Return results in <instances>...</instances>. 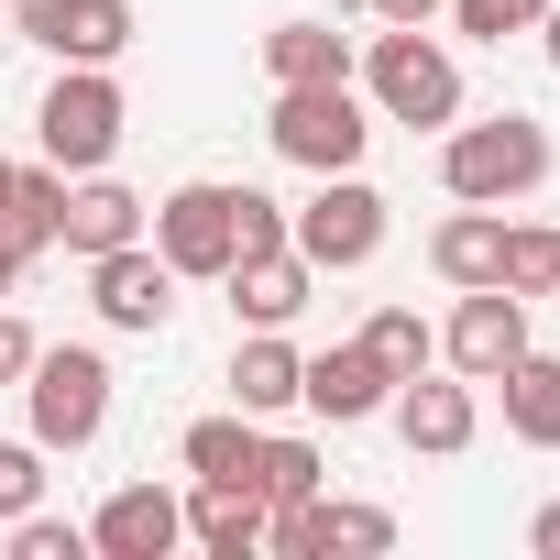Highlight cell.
<instances>
[{"label":"cell","instance_id":"cell-1","mask_svg":"<svg viewBox=\"0 0 560 560\" xmlns=\"http://www.w3.org/2000/svg\"><path fill=\"white\" fill-rule=\"evenodd\" d=\"M352 67H363L374 121H407V132H451L462 121V67H451V45L429 23H385Z\"/></svg>","mask_w":560,"mask_h":560},{"label":"cell","instance_id":"cell-2","mask_svg":"<svg viewBox=\"0 0 560 560\" xmlns=\"http://www.w3.org/2000/svg\"><path fill=\"white\" fill-rule=\"evenodd\" d=\"M440 187L462 209H516L527 187H549V121L494 110V121H451L440 132Z\"/></svg>","mask_w":560,"mask_h":560},{"label":"cell","instance_id":"cell-3","mask_svg":"<svg viewBox=\"0 0 560 560\" xmlns=\"http://www.w3.org/2000/svg\"><path fill=\"white\" fill-rule=\"evenodd\" d=\"M242 198H253V187H231V176H187V187H165V198L143 209V242L176 264V287H187V275L220 287V275L242 264Z\"/></svg>","mask_w":560,"mask_h":560},{"label":"cell","instance_id":"cell-4","mask_svg":"<svg viewBox=\"0 0 560 560\" xmlns=\"http://www.w3.org/2000/svg\"><path fill=\"white\" fill-rule=\"evenodd\" d=\"M264 143L287 154V165H308V176H352V165H363V143H374V100H363L352 78L275 89V110H264Z\"/></svg>","mask_w":560,"mask_h":560},{"label":"cell","instance_id":"cell-5","mask_svg":"<svg viewBox=\"0 0 560 560\" xmlns=\"http://www.w3.org/2000/svg\"><path fill=\"white\" fill-rule=\"evenodd\" d=\"M23 418H34V451H89V440L110 429V363H100L89 341L34 352V374H23Z\"/></svg>","mask_w":560,"mask_h":560},{"label":"cell","instance_id":"cell-6","mask_svg":"<svg viewBox=\"0 0 560 560\" xmlns=\"http://www.w3.org/2000/svg\"><path fill=\"white\" fill-rule=\"evenodd\" d=\"M34 143H45V165L100 176V165L121 154V78H110V67H56V89H45V110H34Z\"/></svg>","mask_w":560,"mask_h":560},{"label":"cell","instance_id":"cell-7","mask_svg":"<svg viewBox=\"0 0 560 560\" xmlns=\"http://www.w3.org/2000/svg\"><path fill=\"white\" fill-rule=\"evenodd\" d=\"M287 242H298L319 275H352V264H374V253H385V198L363 187V165H352V176H319V198L287 220Z\"/></svg>","mask_w":560,"mask_h":560},{"label":"cell","instance_id":"cell-8","mask_svg":"<svg viewBox=\"0 0 560 560\" xmlns=\"http://www.w3.org/2000/svg\"><path fill=\"white\" fill-rule=\"evenodd\" d=\"M89 298H100L110 330L154 341V330L176 319V264H165L154 242H110V253H89Z\"/></svg>","mask_w":560,"mask_h":560},{"label":"cell","instance_id":"cell-9","mask_svg":"<svg viewBox=\"0 0 560 560\" xmlns=\"http://www.w3.org/2000/svg\"><path fill=\"white\" fill-rule=\"evenodd\" d=\"M23 23V45H45L56 67H110L132 45V0H0Z\"/></svg>","mask_w":560,"mask_h":560},{"label":"cell","instance_id":"cell-10","mask_svg":"<svg viewBox=\"0 0 560 560\" xmlns=\"http://www.w3.org/2000/svg\"><path fill=\"white\" fill-rule=\"evenodd\" d=\"M440 352H451V374H462V385H494V374L527 352V298H505V287H462V308H451Z\"/></svg>","mask_w":560,"mask_h":560},{"label":"cell","instance_id":"cell-11","mask_svg":"<svg viewBox=\"0 0 560 560\" xmlns=\"http://www.w3.org/2000/svg\"><path fill=\"white\" fill-rule=\"evenodd\" d=\"M385 418H396V440L429 451V462H451V451L483 440V396H472V385H440V374H407V385L385 396Z\"/></svg>","mask_w":560,"mask_h":560},{"label":"cell","instance_id":"cell-12","mask_svg":"<svg viewBox=\"0 0 560 560\" xmlns=\"http://www.w3.org/2000/svg\"><path fill=\"white\" fill-rule=\"evenodd\" d=\"M89 549H100V560H165V549H187V494L121 483V494L89 516Z\"/></svg>","mask_w":560,"mask_h":560},{"label":"cell","instance_id":"cell-13","mask_svg":"<svg viewBox=\"0 0 560 560\" xmlns=\"http://www.w3.org/2000/svg\"><path fill=\"white\" fill-rule=\"evenodd\" d=\"M385 396H396V374H385L363 341H341V352L298 363V407H308V418H330V429H363V418H385Z\"/></svg>","mask_w":560,"mask_h":560},{"label":"cell","instance_id":"cell-14","mask_svg":"<svg viewBox=\"0 0 560 560\" xmlns=\"http://www.w3.org/2000/svg\"><path fill=\"white\" fill-rule=\"evenodd\" d=\"M264 494H253V472H187V538L209 549V560H253L264 549Z\"/></svg>","mask_w":560,"mask_h":560},{"label":"cell","instance_id":"cell-15","mask_svg":"<svg viewBox=\"0 0 560 560\" xmlns=\"http://www.w3.org/2000/svg\"><path fill=\"white\" fill-rule=\"evenodd\" d=\"M220 287H231L242 330H287V319L308 308V287H319V264H308L298 242H275V253H242V264L220 275Z\"/></svg>","mask_w":560,"mask_h":560},{"label":"cell","instance_id":"cell-16","mask_svg":"<svg viewBox=\"0 0 560 560\" xmlns=\"http://www.w3.org/2000/svg\"><path fill=\"white\" fill-rule=\"evenodd\" d=\"M56 242L67 253H110V242H143V198L100 165V176H78L67 187V209H56Z\"/></svg>","mask_w":560,"mask_h":560},{"label":"cell","instance_id":"cell-17","mask_svg":"<svg viewBox=\"0 0 560 560\" xmlns=\"http://www.w3.org/2000/svg\"><path fill=\"white\" fill-rule=\"evenodd\" d=\"M494 396H505V440H527V451H560V352H516L505 374H494Z\"/></svg>","mask_w":560,"mask_h":560},{"label":"cell","instance_id":"cell-18","mask_svg":"<svg viewBox=\"0 0 560 560\" xmlns=\"http://www.w3.org/2000/svg\"><path fill=\"white\" fill-rule=\"evenodd\" d=\"M429 264L440 287H505V209H451L429 231Z\"/></svg>","mask_w":560,"mask_h":560},{"label":"cell","instance_id":"cell-19","mask_svg":"<svg viewBox=\"0 0 560 560\" xmlns=\"http://www.w3.org/2000/svg\"><path fill=\"white\" fill-rule=\"evenodd\" d=\"M298 363H308V352H298L287 330H253V341L231 352V407H242V418H287V407H298Z\"/></svg>","mask_w":560,"mask_h":560},{"label":"cell","instance_id":"cell-20","mask_svg":"<svg viewBox=\"0 0 560 560\" xmlns=\"http://www.w3.org/2000/svg\"><path fill=\"white\" fill-rule=\"evenodd\" d=\"M264 78H275V89L352 78V34H330V23H275V34H264Z\"/></svg>","mask_w":560,"mask_h":560},{"label":"cell","instance_id":"cell-21","mask_svg":"<svg viewBox=\"0 0 560 560\" xmlns=\"http://www.w3.org/2000/svg\"><path fill=\"white\" fill-rule=\"evenodd\" d=\"M253 494H264V505H308V494H330V472H319V440H298V429L253 440Z\"/></svg>","mask_w":560,"mask_h":560},{"label":"cell","instance_id":"cell-22","mask_svg":"<svg viewBox=\"0 0 560 560\" xmlns=\"http://www.w3.org/2000/svg\"><path fill=\"white\" fill-rule=\"evenodd\" d=\"M56 209H67V165H12V198H0V231L23 242V264L56 242Z\"/></svg>","mask_w":560,"mask_h":560},{"label":"cell","instance_id":"cell-23","mask_svg":"<svg viewBox=\"0 0 560 560\" xmlns=\"http://www.w3.org/2000/svg\"><path fill=\"white\" fill-rule=\"evenodd\" d=\"M363 352L407 385V374H429V363H440V330H429L418 308H374V319H363Z\"/></svg>","mask_w":560,"mask_h":560},{"label":"cell","instance_id":"cell-24","mask_svg":"<svg viewBox=\"0 0 560 560\" xmlns=\"http://www.w3.org/2000/svg\"><path fill=\"white\" fill-rule=\"evenodd\" d=\"M505 298H560V231L549 220H505Z\"/></svg>","mask_w":560,"mask_h":560},{"label":"cell","instance_id":"cell-25","mask_svg":"<svg viewBox=\"0 0 560 560\" xmlns=\"http://www.w3.org/2000/svg\"><path fill=\"white\" fill-rule=\"evenodd\" d=\"M253 440H264V418L231 407V418H198V429L176 440V462H187V472H253Z\"/></svg>","mask_w":560,"mask_h":560},{"label":"cell","instance_id":"cell-26","mask_svg":"<svg viewBox=\"0 0 560 560\" xmlns=\"http://www.w3.org/2000/svg\"><path fill=\"white\" fill-rule=\"evenodd\" d=\"M538 12H549V0H451V34H472V45H516V34H538Z\"/></svg>","mask_w":560,"mask_h":560},{"label":"cell","instance_id":"cell-27","mask_svg":"<svg viewBox=\"0 0 560 560\" xmlns=\"http://www.w3.org/2000/svg\"><path fill=\"white\" fill-rule=\"evenodd\" d=\"M330 549H396V516H385V505H330V494H319V560H330Z\"/></svg>","mask_w":560,"mask_h":560},{"label":"cell","instance_id":"cell-28","mask_svg":"<svg viewBox=\"0 0 560 560\" xmlns=\"http://www.w3.org/2000/svg\"><path fill=\"white\" fill-rule=\"evenodd\" d=\"M12 560H89V527H67V516L23 505V516H12Z\"/></svg>","mask_w":560,"mask_h":560},{"label":"cell","instance_id":"cell-29","mask_svg":"<svg viewBox=\"0 0 560 560\" xmlns=\"http://www.w3.org/2000/svg\"><path fill=\"white\" fill-rule=\"evenodd\" d=\"M23 505H45V451L34 440H0V527H12Z\"/></svg>","mask_w":560,"mask_h":560},{"label":"cell","instance_id":"cell-30","mask_svg":"<svg viewBox=\"0 0 560 560\" xmlns=\"http://www.w3.org/2000/svg\"><path fill=\"white\" fill-rule=\"evenodd\" d=\"M275 242H287V209L253 187V198H242V253H275Z\"/></svg>","mask_w":560,"mask_h":560},{"label":"cell","instance_id":"cell-31","mask_svg":"<svg viewBox=\"0 0 560 560\" xmlns=\"http://www.w3.org/2000/svg\"><path fill=\"white\" fill-rule=\"evenodd\" d=\"M34 352H45V341H34L12 308H0V385H23V374H34Z\"/></svg>","mask_w":560,"mask_h":560},{"label":"cell","instance_id":"cell-32","mask_svg":"<svg viewBox=\"0 0 560 560\" xmlns=\"http://www.w3.org/2000/svg\"><path fill=\"white\" fill-rule=\"evenodd\" d=\"M451 0H374V23H440Z\"/></svg>","mask_w":560,"mask_h":560},{"label":"cell","instance_id":"cell-33","mask_svg":"<svg viewBox=\"0 0 560 560\" xmlns=\"http://www.w3.org/2000/svg\"><path fill=\"white\" fill-rule=\"evenodd\" d=\"M527 549H538V560H560V505H538V516H527Z\"/></svg>","mask_w":560,"mask_h":560},{"label":"cell","instance_id":"cell-34","mask_svg":"<svg viewBox=\"0 0 560 560\" xmlns=\"http://www.w3.org/2000/svg\"><path fill=\"white\" fill-rule=\"evenodd\" d=\"M12 287H23V242L0 231V298H12Z\"/></svg>","mask_w":560,"mask_h":560},{"label":"cell","instance_id":"cell-35","mask_svg":"<svg viewBox=\"0 0 560 560\" xmlns=\"http://www.w3.org/2000/svg\"><path fill=\"white\" fill-rule=\"evenodd\" d=\"M538 56L560 67V0H549V12H538Z\"/></svg>","mask_w":560,"mask_h":560},{"label":"cell","instance_id":"cell-36","mask_svg":"<svg viewBox=\"0 0 560 560\" xmlns=\"http://www.w3.org/2000/svg\"><path fill=\"white\" fill-rule=\"evenodd\" d=\"M0 198H12V154H0Z\"/></svg>","mask_w":560,"mask_h":560}]
</instances>
